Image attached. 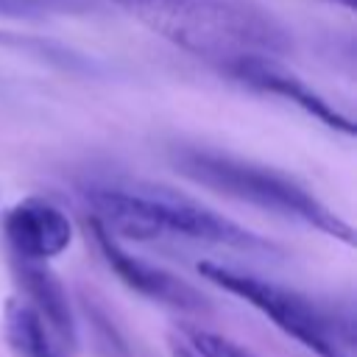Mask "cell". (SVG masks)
Returning <instances> with one entry per match:
<instances>
[{
    "instance_id": "cell-1",
    "label": "cell",
    "mask_w": 357,
    "mask_h": 357,
    "mask_svg": "<svg viewBox=\"0 0 357 357\" xmlns=\"http://www.w3.org/2000/svg\"><path fill=\"white\" fill-rule=\"evenodd\" d=\"M139 25L178 50L223 73L254 61L282 59L293 39L284 22L257 0H112Z\"/></svg>"
},
{
    "instance_id": "cell-4",
    "label": "cell",
    "mask_w": 357,
    "mask_h": 357,
    "mask_svg": "<svg viewBox=\"0 0 357 357\" xmlns=\"http://www.w3.org/2000/svg\"><path fill=\"white\" fill-rule=\"evenodd\" d=\"M198 273L201 279L218 284L220 290L254 307L279 332L293 337L298 346H304L315 357H346V343L340 337L337 324L318 304H312V298L301 296L298 290L271 282L265 276H257L251 271H237L215 259H201Z\"/></svg>"
},
{
    "instance_id": "cell-13",
    "label": "cell",
    "mask_w": 357,
    "mask_h": 357,
    "mask_svg": "<svg viewBox=\"0 0 357 357\" xmlns=\"http://www.w3.org/2000/svg\"><path fill=\"white\" fill-rule=\"evenodd\" d=\"M329 3H337V6H343V8H354V0H329Z\"/></svg>"
},
{
    "instance_id": "cell-5",
    "label": "cell",
    "mask_w": 357,
    "mask_h": 357,
    "mask_svg": "<svg viewBox=\"0 0 357 357\" xmlns=\"http://www.w3.org/2000/svg\"><path fill=\"white\" fill-rule=\"evenodd\" d=\"M89 231H92V240H95L98 251L103 254L106 265L123 279V284H128L139 296H145L151 301H159L165 307L181 310V312H206L209 310L206 296L195 284L184 282L181 276H176L173 271H167L162 265H153V262L131 254L120 243V237L109 234L92 218H89Z\"/></svg>"
},
{
    "instance_id": "cell-7",
    "label": "cell",
    "mask_w": 357,
    "mask_h": 357,
    "mask_svg": "<svg viewBox=\"0 0 357 357\" xmlns=\"http://www.w3.org/2000/svg\"><path fill=\"white\" fill-rule=\"evenodd\" d=\"M231 78H237L240 84L257 89V92H268V95H276V98H284L290 100L293 106H298L304 114L315 117L318 123H324L326 128L332 131H340V134H354V123L351 117H346L340 109H335L321 92H315L312 86H307L296 73H290L282 59H254V61H245L240 67H234L229 73Z\"/></svg>"
},
{
    "instance_id": "cell-2",
    "label": "cell",
    "mask_w": 357,
    "mask_h": 357,
    "mask_svg": "<svg viewBox=\"0 0 357 357\" xmlns=\"http://www.w3.org/2000/svg\"><path fill=\"white\" fill-rule=\"evenodd\" d=\"M84 198L109 234L139 243H201L231 251H273L276 245L201 201L148 181H92Z\"/></svg>"
},
{
    "instance_id": "cell-8",
    "label": "cell",
    "mask_w": 357,
    "mask_h": 357,
    "mask_svg": "<svg viewBox=\"0 0 357 357\" xmlns=\"http://www.w3.org/2000/svg\"><path fill=\"white\" fill-rule=\"evenodd\" d=\"M11 265H14V279L22 290V298L45 318V324L56 332V337L67 349H75L78 326H75V315H73V307H70V298H67L61 279L50 271L47 262L14 257Z\"/></svg>"
},
{
    "instance_id": "cell-10",
    "label": "cell",
    "mask_w": 357,
    "mask_h": 357,
    "mask_svg": "<svg viewBox=\"0 0 357 357\" xmlns=\"http://www.w3.org/2000/svg\"><path fill=\"white\" fill-rule=\"evenodd\" d=\"M184 343L195 351V357H257L243 343H237V340H231L220 332L201 329V326L184 329Z\"/></svg>"
},
{
    "instance_id": "cell-3",
    "label": "cell",
    "mask_w": 357,
    "mask_h": 357,
    "mask_svg": "<svg viewBox=\"0 0 357 357\" xmlns=\"http://www.w3.org/2000/svg\"><path fill=\"white\" fill-rule=\"evenodd\" d=\"M173 167L184 178L206 190H215L220 195H229L240 204H251L279 218L298 220L346 245L354 243L351 223H346L335 209H329L318 195H312V190H307L287 173H279L265 165H254L231 153L206 151V148L173 151Z\"/></svg>"
},
{
    "instance_id": "cell-6",
    "label": "cell",
    "mask_w": 357,
    "mask_h": 357,
    "mask_svg": "<svg viewBox=\"0 0 357 357\" xmlns=\"http://www.w3.org/2000/svg\"><path fill=\"white\" fill-rule=\"evenodd\" d=\"M0 229L11 257L33 262H50L53 257L64 254L75 234L67 212L42 195H25L14 201L3 212Z\"/></svg>"
},
{
    "instance_id": "cell-11",
    "label": "cell",
    "mask_w": 357,
    "mask_h": 357,
    "mask_svg": "<svg viewBox=\"0 0 357 357\" xmlns=\"http://www.w3.org/2000/svg\"><path fill=\"white\" fill-rule=\"evenodd\" d=\"M59 6V0H0V14L3 17H42L47 11H53Z\"/></svg>"
},
{
    "instance_id": "cell-12",
    "label": "cell",
    "mask_w": 357,
    "mask_h": 357,
    "mask_svg": "<svg viewBox=\"0 0 357 357\" xmlns=\"http://www.w3.org/2000/svg\"><path fill=\"white\" fill-rule=\"evenodd\" d=\"M170 357H195V351L187 346V343H178V340H170Z\"/></svg>"
},
{
    "instance_id": "cell-9",
    "label": "cell",
    "mask_w": 357,
    "mask_h": 357,
    "mask_svg": "<svg viewBox=\"0 0 357 357\" xmlns=\"http://www.w3.org/2000/svg\"><path fill=\"white\" fill-rule=\"evenodd\" d=\"M3 335L14 357H67V346L25 298L6 301Z\"/></svg>"
}]
</instances>
